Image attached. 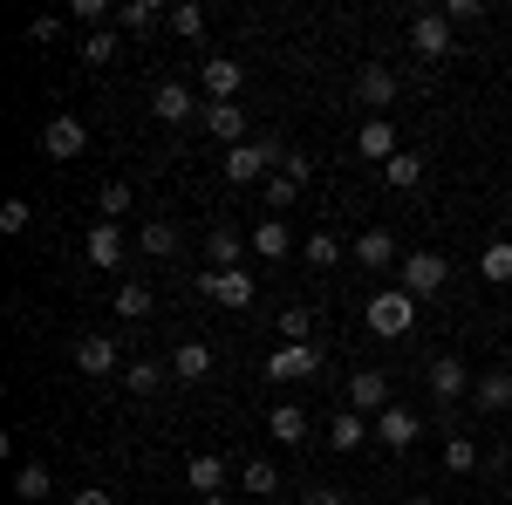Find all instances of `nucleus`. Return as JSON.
<instances>
[{
    "label": "nucleus",
    "mask_w": 512,
    "mask_h": 505,
    "mask_svg": "<svg viewBox=\"0 0 512 505\" xmlns=\"http://www.w3.org/2000/svg\"><path fill=\"white\" fill-rule=\"evenodd\" d=\"M280 164H287V144L260 137V144H239V151H226V164H219V171H226L233 185H267Z\"/></svg>",
    "instance_id": "1"
},
{
    "label": "nucleus",
    "mask_w": 512,
    "mask_h": 505,
    "mask_svg": "<svg viewBox=\"0 0 512 505\" xmlns=\"http://www.w3.org/2000/svg\"><path fill=\"white\" fill-rule=\"evenodd\" d=\"M417 328V301L403 294V287H390V294H369V335H383V342H403Z\"/></svg>",
    "instance_id": "2"
},
{
    "label": "nucleus",
    "mask_w": 512,
    "mask_h": 505,
    "mask_svg": "<svg viewBox=\"0 0 512 505\" xmlns=\"http://www.w3.org/2000/svg\"><path fill=\"white\" fill-rule=\"evenodd\" d=\"M198 294H205V301H219V308H253V294H260V280H253V273H239V267H212V273H198L192 280Z\"/></svg>",
    "instance_id": "3"
},
{
    "label": "nucleus",
    "mask_w": 512,
    "mask_h": 505,
    "mask_svg": "<svg viewBox=\"0 0 512 505\" xmlns=\"http://www.w3.org/2000/svg\"><path fill=\"white\" fill-rule=\"evenodd\" d=\"M444 280H451V260H444V253H403V280H396V287H403L410 301H431Z\"/></svg>",
    "instance_id": "4"
},
{
    "label": "nucleus",
    "mask_w": 512,
    "mask_h": 505,
    "mask_svg": "<svg viewBox=\"0 0 512 505\" xmlns=\"http://www.w3.org/2000/svg\"><path fill=\"white\" fill-rule=\"evenodd\" d=\"M89 151V130H82V117H48L41 123V157H55V164H76V157Z\"/></svg>",
    "instance_id": "5"
},
{
    "label": "nucleus",
    "mask_w": 512,
    "mask_h": 505,
    "mask_svg": "<svg viewBox=\"0 0 512 505\" xmlns=\"http://www.w3.org/2000/svg\"><path fill=\"white\" fill-rule=\"evenodd\" d=\"M342 410H355V417H383V410H390V376H383V369H355Z\"/></svg>",
    "instance_id": "6"
},
{
    "label": "nucleus",
    "mask_w": 512,
    "mask_h": 505,
    "mask_svg": "<svg viewBox=\"0 0 512 505\" xmlns=\"http://www.w3.org/2000/svg\"><path fill=\"white\" fill-rule=\"evenodd\" d=\"M315 369H321L315 342H280V349L267 355V376H274V383H301V376H315Z\"/></svg>",
    "instance_id": "7"
},
{
    "label": "nucleus",
    "mask_w": 512,
    "mask_h": 505,
    "mask_svg": "<svg viewBox=\"0 0 512 505\" xmlns=\"http://www.w3.org/2000/svg\"><path fill=\"white\" fill-rule=\"evenodd\" d=\"M410 55H424V62H444V55H451V21L424 7V14L410 21Z\"/></svg>",
    "instance_id": "8"
},
{
    "label": "nucleus",
    "mask_w": 512,
    "mask_h": 505,
    "mask_svg": "<svg viewBox=\"0 0 512 505\" xmlns=\"http://www.w3.org/2000/svg\"><path fill=\"white\" fill-rule=\"evenodd\" d=\"M424 383H431L437 403H458V396H472V369H465L458 355H437L431 369H424Z\"/></svg>",
    "instance_id": "9"
},
{
    "label": "nucleus",
    "mask_w": 512,
    "mask_h": 505,
    "mask_svg": "<svg viewBox=\"0 0 512 505\" xmlns=\"http://www.w3.org/2000/svg\"><path fill=\"white\" fill-rule=\"evenodd\" d=\"M151 117H158V123H192L198 117V96L185 89V82H158V89H151Z\"/></svg>",
    "instance_id": "10"
},
{
    "label": "nucleus",
    "mask_w": 512,
    "mask_h": 505,
    "mask_svg": "<svg viewBox=\"0 0 512 505\" xmlns=\"http://www.w3.org/2000/svg\"><path fill=\"white\" fill-rule=\"evenodd\" d=\"M417 410H403V403H390V410H383V417H376V444H383V451H410V444H417Z\"/></svg>",
    "instance_id": "11"
},
{
    "label": "nucleus",
    "mask_w": 512,
    "mask_h": 505,
    "mask_svg": "<svg viewBox=\"0 0 512 505\" xmlns=\"http://www.w3.org/2000/svg\"><path fill=\"white\" fill-rule=\"evenodd\" d=\"M205 130H212V137H219L226 151L253 144V137H246V110H239V103H205Z\"/></svg>",
    "instance_id": "12"
},
{
    "label": "nucleus",
    "mask_w": 512,
    "mask_h": 505,
    "mask_svg": "<svg viewBox=\"0 0 512 505\" xmlns=\"http://www.w3.org/2000/svg\"><path fill=\"white\" fill-rule=\"evenodd\" d=\"M76 369H82V376H96V383L117 376V342H110V335H82V342H76Z\"/></svg>",
    "instance_id": "13"
},
{
    "label": "nucleus",
    "mask_w": 512,
    "mask_h": 505,
    "mask_svg": "<svg viewBox=\"0 0 512 505\" xmlns=\"http://www.w3.org/2000/svg\"><path fill=\"white\" fill-rule=\"evenodd\" d=\"M355 96H362V110H390V103H396V69L369 62V69L355 76Z\"/></svg>",
    "instance_id": "14"
},
{
    "label": "nucleus",
    "mask_w": 512,
    "mask_h": 505,
    "mask_svg": "<svg viewBox=\"0 0 512 505\" xmlns=\"http://www.w3.org/2000/svg\"><path fill=\"white\" fill-rule=\"evenodd\" d=\"M355 151L369 157V164H390V157L403 151V144H396V123L390 117H369V123H362V137H355Z\"/></svg>",
    "instance_id": "15"
},
{
    "label": "nucleus",
    "mask_w": 512,
    "mask_h": 505,
    "mask_svg": "<svg viewBox=\"0 0 512 505\" xmlns=\"http://www.w3.org/2000/svg\"><path fill=\"white\" fill-rule=\"evenodd\" d=\"M239 82H246V76H239L233 55H205V96H212V103H233Z\"/></svg>",
    "instance_id": "16"
},
{
    "label": "nucleus",
    "mask_w": 512,
    "mask_h": 505,
    "mask_svg": "<svg viewBox=\"0 0 512 505\" xmlns=\"http://www.w3.org/2000/svg\"><path fill=\"white\" fill-rule=\"evenodd\" d=\"M246 246H253L260 260H287V253H294V233H287V219H260V226L246 233Z\"/></svg>",
    "instance_id": "17"
},
{
    "label": "nucleus",
    "mask_w": 512,
    "mask_h": 505,
    "mask_svg": "<svg viewBox=\"0 0 512 505\" xmlns=\"http://www.w3.org/2000/svg\"><path fill=\"white\" fill-rule=\"evenodd\" d=\"M82 253H89V267H103V273H110V267L123 260V233L110 226V219H96V226H89V246H82Z\"/></svg>",
    "instance_id": "18"
},
{
    "label": "nucleus",
    "mask_w": 512,
    "mask_h": 505,
    "mask_svg": "<svg viewBox=\"0 0 512 505\" xmlns=\"http://www.w3.org/2000/svg\"><path fill=\"white\" fill-rule=\"evenodd\" d=\"M355 260H362L369 273H383V267H403V260H396V239L383 233V226H369V233L355 239Z\"/></svg>",
    "instance_id": "19"
},
{
    "label": "nucleus",
    "mask_w": 512,
    "mask_h": 505,
    "mask_svg": "<svg viewBox=\"0 0 512 505\" xmlns=\"http://www.w3.org/2000/svg\"><path fill=\"white\" fill-rule=\"evenodd\" d=\"M369 437H376V424H369V417H355V410H342V417L328 424V451H362Z\"/></svg>",
    "instance_id": "20"
},
{
    "label": "nucleus",
    "mask_w": 512,
    "mask_h": 505,
    "mask_svg": "<svg viewBox=\"0 0 512 505\" xmlns=\"http://www.w3.org/2000/svg\"><path fill=\"white\" fill-rule=\"evenodd\" d=\"M171 376H178V383H205V376H212V349H205V342H178Z\"/></svg>",
    "instance_id": "21"
},
{
    "label": "nucleus",
    "mask_w": 512,
    "mask_h": 505,
    "mask_svg": "<svg viewBox=\"0 0 512 505\" xmlns=\"http://www.w3.org/2000/svg\"><path fill=\"white\" fill-rule=\"evenodd\" d=\"M137 253H144V260H171V253H178V226H171V219H144Z\"/></svg>",
    "instance_id": "22"
},
{
    "label": "nucleus",
    "mask_w": 512,
    "mask_h": 505,
    "mask_svg": "<svg viewBox=\"0 0 512 505\" xmlns=\"http://www.w3.org/2000/svg\"><path fill=\"white\" fill-rule=\"evenodd\" d=\"M158 21H171L158 0H123V7H117V28H130V35H151Z\"/></svg>",
    "instance_id": "23"
},
{
    "label": "nucleus",
    "mask_w": 512,
    "mask_h": 505,
    "mask_svg": "<svg viewBox=\"0 0 512 505\" xmlns=\"http://www.w3.org/2000/svg\"><path fill=\"white\" fill-rule=\"evenodd\" d=\"M472 396H478V410H512V369H492V376H478Z\"/></svg>",
    "instance_id": "24"
},
{
    "label": "nucleus",
    "mask_w": 512,
    "mask_h": 505,
    "mask_svg": "<svg viewBox=\"0 0 512 505\" xmlns=\"http://www.w3.org/2000/svg\"><path fill=\"white\" fill-rule=\"evenodd\" d=\"M383 178H390L396 192H417V185H424V151H396L390 164H383Z\"/></svg>",
    "instance_id": "25"
},
{
    "label": "nucleus",
    "mask_w": 512,
    "mask_h": 505,
    "mask_svg": "<svg viewBox=\"0 0 512 505\" xmlns=\"http://www.w3.org/2000/svg\"><path fill=\"white\" fill-rule=\"evenodd\" d=\"M267 430H274L280 444H308V410L301 403H280L274 417H267Z\"/></svg>",
    "instance_id": "26"
},
{
    "label": "nucleus",
    "mask_w": 512,
    "mask_h": 505,
    "mask_svg": "<svg viewBox=\"0 0 512 505\" xmlns=\"http://www.w3.org/2000/svg\"><path fill=\"white\" fill-rule=\"evenodd\" d=\"M239 246H246V239H239L233 226H212V233H205V260L226 273V267H239Z\"/></svg>",
    "instance_id": "27"
},
{
    "label": "nucleus",
    "mask_w": 512,
    "mask_h": 505,
    "mask_svg": "<svg viewBox=\"0 0 512 505\" xmlns=\"http://www.w3.org/2000/svg\"><path fill=\"white\" fill-rule=\"evenodd\" d=\"M185 478H192V492L205 499V492H219V485H226V458H212V451H198L192 465H185Z\"/></svg>",
    "instance_id": "28"
},
{
    "label": "nucleus",
    "mask_w": 512,
    "mask_h": 505,
    "mask_svg": "<svg viewBox=\"0 0 512 505\" xmlns=\"http://www.w3.org/2000/svg\"><path fill=\"white\" fill-rule=\"evenodd\" d=\"M151 308H158V294H151L144 280H123V287H117V314H123V321H144Z\"/></svg>",
    "instance_id": "29"
},
{
    "label": "nucleus",
    "mask_w": 512,
    "mask_h": 505,
    "mask_svg": "<svg viewBox=\"0 0 512 505\" xmlns=\"http://www.w3.org/2000/svg\"><path fill=\"white\" fill-rule=\"evenodd\" d=\"M478 273H485L492 287H512V239H492L485 260H478Z\"/></svg>",
    "instance_id": "30"
},
{
    "label": "nucleus",
    "mask_w": 512,
    "mask_h": 505,
    "mask_svg": "<svg viewBox=\"0 0 512 505\" xmlns=\"http://www.w3.org/2000/svg\"><path fill=\"white\" fill-rule=\"evenodd\" d=\"M301 260H308L315 273H328L335 260H342V239H335V233H308V246H301Z\"/></svg>",
    "instance_id": "31"
},
{
    "label": "nucleus",
    "mask_w": 512,
    "mask_h": 505,
    "mask_svg": "<svg viewBox=\"0 0 512 505\" xmlns=\"http://www.w3.org/2000/svg\"><path fill=\"white\" fill-rule=\"evenodd\" d=\"M48 492H55V485H48V465H21V471H14V499L41 505Z\"/></svg>",
    "instance_id": "32"
},
{
    "label": "nucleus",
    "mask_w": 512,
    "mask_h": 505,
    "mask_svg": "<svg viewBox=\"0 0 512 505\" xmlns=\"http://www.w3.org/2000/svg\"><path fill=\"white\" fill-rule=\"evenodd\" d=\"M444 471H478V437H444Z\"/></svg>",
    "instance_id": "33"
},
{
    "label": "nucleus",
    "mask_w": 512,
    "mask_h": 505,
    "mask_svg": "<svg viewBox=\"0 0 512 505\" xmlns=\"http://www.w3.org/2000/svg\"><path fill=\"white\" fill-rule=\"evenodd\" d=\"M96 212H103V219L117 226L123 212H130V185H123V178H110V185H96Z\"/></svg>",
    "instance_id": "34"
},
{
    "label": "nucleus",
    "mask_w": 512,
    "mask_h": 505,
    "mask_svg": "<svg viewBox=\"0 0 512 505\" xmlns=\"http://www.w3.org/2000/svg\"><path fill=\"white\" fill-rule=\"evenodd\" d=\"M280 342H315V314L308 308H280Z\"/></svg>",
    "instance_id": "35"
},
{
    "label": "nucleus",
    "mask_w": 512,
    "mask_h": 505,
    "mask_svg": "<svg viewBox=\"0 0 512 505\" xmlns=\"http://www.w3.org/2000/svg\"><path fill=\"white\" fill-rule=\"evenodd\" d=\"M239 485H246V492H260V499H267V492H280V471L267 465V458H253V465L239 471Z\"/></svg>",
    "instance_id": "36"
},
{
    "label": "nucleus",
    "mask_w": 512,
    "mask_h": 505,
    "mask_svg": "<svg viewBox=\"0 0 512 505\" xmlns=\"http://www.w3.org/2000/svg\"><path fill=\"white\" fill-rule=\"evenodd\" d=\"M28 226H35V205H28V198H7V205H0V233L14 239V233H28Z\"/></svg>",
    "instance_id": "37"
},
{
    "label": "nucleus",
    "mask_w": 512,
    "mask_h": 505,
    "mask_svg": "<svg viewBox=\"0 0 512 505\" xmlns=\"http://www.w3.org/2000/svg\"><path fill=\"white\" fill-rule=\"evenodd\" d=\"M103 62H117V35H110V28L82 41V69H103Z\"/></svg>",
    "instance_id": "38"
},
{
    "label": "nucleus",
    "mask_w": 512,
    "mask_h": 505,
    "mask_svg": "<svg viewBox=\"0 0 512 505\" xmlns=\"http://www.w3.org/2000/svg\"><path fill=\"white\" fill-rule=\"evenodd\" d=\"M158 383H164L158 362H130V369H123V389H130V396H151Z\"/></svg>",
    "instance_id": "39"
},
{
    "label": "nucleus",
    "mask_w": 512,
    "mask_h": 505,
    "mask_svg": "<svg viewBox=\"0 0 512 505\" xmlns=\"http://www.w3.org/2000/svg\"><path fill=\"white\" fill-rule=\"evenodd\" d=\"M171 28H178L185 41H198V35H205V7H192V0H185V7H171Z\"/></svg>",
    "instance_id": "40"
},
{
    "label": "nucleus",
    "mask_w": 512,
    "mask_h": 505,
    "mask_svg": "<svg viewBox=\"0 0 512 505\" xmlns=\"http://www.w3.org/2000/svg\"><path fill=\"white\" fill-rule=\"evenodd\" d=\"M294 198H301V185H294V178H267V205H274V212H287V205H294Z\"/></svg>",
    "instance_id": "41"
},
{
    "label": "nucleus",
    "mask_w": 512,
    "mask_h": 505,
    "mask_svg": "<svg viewBox=\"0 0 512 505\" xmlns=\"http://www.w3.org/2000/svg\"><path fill=\"white\" fill-rule=\"evenodd\" d=\"M280 178H294V185H308V178H315V157H308V151H287V164H280Z\"/></svg>",
    "instance_id": "42"
},
{
    "label": "nucleus",
    "mask_w": 512,
    "mask_h": 505,
    "mask_svg": "<svg viewBox=\"0 0 512 505\" xmlns=\"http://www.w3.org/2000/svg\"><path fill=\"white\" fill-rule=\"evenodd\" d=\"M55 35H62V14H35V21H28V41H41V48Z\"/></svg>",
    "instance_id": "43"
},
{
    "label": "nucleus",
    "mask_w": 512,
    "mask_h": 505,
    "mask_svg": "<svg viewBox=\"0 0 512 505\" xmlns=\"http://www.w3.org/2000/svg\"><path fill=\"white\" fill-rule=\"evenodd\" d=\"M444 21H451V28H458V21H485V0H451Z\"/></svg>",
    "instance_id": "44"
},
{
    "label": "nucleus",
    "mask_w": 512,
    "mask_h": 505,
    "mask_svg": "<svg viewBox=\"0 0 512 505\" xmlns=\"http://www.w3.org/2000/svg\"><path fill=\"white\" fill-rule=\"evenodd\" d=\"M301 505H349V499H342L335 485H315V492H308V499H301Z\"/></svg>",
    "instance_id": "45"
},
{
    "label": "nucleus",
    "mask_w": 512,
    "mask_h": 505,
    "mask_svg": "<svg viewBox=\"0 0 512 505\" xmlns=\"http://www.w3.org/2000/svg\"><path fill=\"white\" fill-rule=\"evenodd\" d=\"M69 505H117V499H110L103 485H89V492H76V499H69Z\"/></svg>",
    "instance_id": "46"
},
{
    "label": "nucleus",
    "mask_w": 512,
    "mask_h": 505,
    "mask_svg": "<svg viewBox=\"0 0 512 505\" xmlns=\"http://www.w3.org/2000/svg\"><path fill=\"white\" fill-rule=\"evenodd\" d=\"M198 505H233V499H226V492H205V499H198Z\"/></svg>",
    "instance_id": "47"
},
{
    "label": "nucleus",
    "mask_w": 512,
    "mask_h": 505,
    "mask_svg": "<svg viewBox=\"0 0 512 505\" xmlns=\"http://www.w3.org/2000/svg\"><path fill=\"white\" fill-rule=\"evenodd\" d=\"M410 505H437V499H431V492H417V499H410Z\"/></svg>",
    "instance_id": "48"
},
{
    "label": "nucleus",
    "mask_w": 512,
    "mask_h": 505,
    "mask_svg": "<svg viewBox=\"0 0 512 505\" xmlns=\"http://www.w3.org/2000/svg\"><path fill=\"white\" fill-rule=\"evenodd\" d=\"M458 505H472V499H458Z\"/></svg>",
    "instance_id": "49"
}]
</instances>
